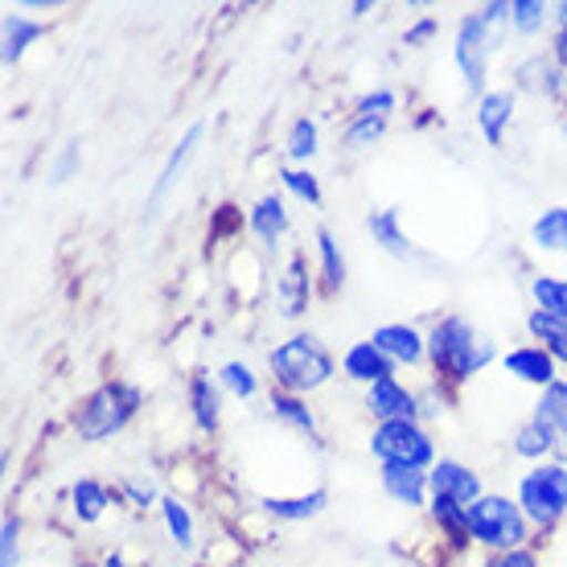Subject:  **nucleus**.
I'll use <instances>...</instances> for the list:
<instances>
[{"instance_id":"20e7f679","label":"nucleus","mask_w":567,"mask_h":567,"mask_svg":"<svg viewBox=\"0 0 567 567\" xmlns=\"http://www.w3.org/2000/svg\"><path fill=\"white\" fill-rule=\"evenodd\" d=\"M535 526L526 523L523 506L506 494H482L468 506V535L489 555L523 551Z\"/></svg>"},{"instance_id":"ddd939ff","label":"nucleus","mask_w":567,"mask_h":567,"mask_svg":"<svg viewBox=\"0 0 567 567\" xmlns=\"http://www.w3.org/2000/svg\"><path fill=\"white\" fill-rule=\"evenodd\" d=\"M379 485L383 494L395 502V506H408V511H420L432 502V485H427L424 468H403V465H383L379 468Z\"/></svg>"},{"instance_id":"9d476101","label":"nucleus","mask_w":567,"mask_h":567,"mask_svg":"<svg viewBox=\"0 0 567 567\" xmlns=\"http://www.w3.org/2000/svg\"><path fill=\"white\" fill-rule=\"evenodd\" d=\"M502 370L511 374V379H518V383L535 386V391H547L551 383H559V362H555L543 346H514V350H506L502 354Z\"/></svg>"},{"instance_id":"f257e3e1","label":"nucleus","mask_w":567,"mask_h":567,"mask_svg":"<svg viewBox=\"0 0 567 567\" xmlns=\"http://www.w3.org/2000/svg\"><path fill=\"white\" fill-rule=\"evenodd\" d=\"M497 358V346L465 317H440L427 329V362L440 383H468Z\"/></svg>"},{"instance_id":"a878e982","label":"nucleus","mask_w":567,"mask_h":567,"mask_svg":"<svg viewBox=\"0 0 567 567\" xmlns=\"http://www.w3.org/2000/svg\"><path fill=\"white\" fill-rule=\"evenodd\" d=\"M427 514H432V523H436L440 539H449L453 547H468V543H473V535H468V511H465V506L444 502V497H432V502H427Z\"/></svg>"},{"instance_id":"37998d69","label":"nucleus","mask_w":567,"mask_h":567,"mask_svg":"<svg viewBox=\"0 0 567 567\" xmlns=\"http://www.w3.org/2000/svg\"><path fill=\"white\" fill-rule=\"evenodd\" d=\"M555 25L567 29V0H564V4H555Z\"/></svg>"},{"instance_id":"c85d7f7f","label":"nucleus","mask_w":567,"mask_h":567,"mask_svg":"<svg viewBox=\"0 0 567 567\" xmlns=\"http://www.w3.org/2000/svg\"><path fill=\"white\" fill-rule=\"evenodd\" d=\"M367 230L374 235V243L383 247L386 256H399V259L412 256V243H408V235L399 227V210H374L367 218Z\"/></svg>"},{"instance_id":"c9c22d12","label":"nucleus","mask_w":567,"mask_h":567,"mask_svg":"<svg viewBox=\"0 0 567 567\" xmlns=\"http://www.w3.org/2000/svg\"><path fill=\"white\" fill-rule=\"evenodd\" d=\"M280 185L292 194L297 202H305V206H321L326 202V194H321V182H317V173L312 169H300V165H288V169H280Z\"/></svg>"},{"instance_id":"a211bd4d","label":"nucleus","mask_w":567,"mask_h":567,"mask_svg":"<svg viewBox=\"0 0 567 567\" xmlns=\"http://www.w3.org/2000/svg\"><path fill=\"white\" fill-rule=\"evenodd\" d=\"M511 120H514V91H485L482 100H477V128H482V136L494 148L506 141Z\"/></svg>"},{"instance_id":"c756f323","label":"nucleus","mask_w":567,"mask_h":567,"mask_svg":"<svg viewBox=\"0 0 567 567\" xmlns=\"http://www.w3.org/2000/svg\"><path fill=\"white\" fill-rule=\"evenodd\" d=\"M198 141H202V124H194V128L185 132L182 141H177V148L169 153V161H165V169H161V177H156V185H153V206L165 194H169L173 185H177V177H182V169H185V161L194 156V148H198Z\"/></svg>"},{"instance_id":"f3484780","label":"nucleus","mask_w":567,"mask_h":567,"mask_svg":"<svg viewBox=\"0 0 567 567\" xmlns=\"http://www.w3.org/2000/svg\"><path fill=\"white\" fill-rule=\"evenodd\" d=\"M247 230H251L268 251H276L280 239L288 235V202H284L280 194H264V198L251 206V214H247Z\"/></svg>"},{"instance_id":"412c9836","label":"nucleus","mask_w":567,"mask_h":567,"mask_svg":"<svg viewBox=\"0 0 567 567\" xmlns=\"http://www.w3.org/2000/svg\"><path fill=\"white\" fill-rule=\"evenodd\" d=\"M317 276H321V292L338 297L341 284H346V256H341V243L333 239V230H317Z\"/></svg>"},{"instance_id":"1a4fd4ad","label":"nucleus","mask_w":567,"mask_h":567,"mask_svg":"<svg viewBox=\"0 0 567 567\" xmlns=\"http://www.w3.org/2000/svg\"><path fill=\"white\" fill-rule=\"evenodd\" d=\"M427 485H432V497H444V502H456V506H473L482 489V473H473L465 461H453V456H440L436 465L427 468Z\"/></svg>"},{"instance_id":"b1692460","label":"nucleus","mask_w":567,"mask_h":567,"mask_svg":"<svg viewBox=\"0 0 567 567\" xmlns=\"http://www.w3.org/2000/svg\"><path fill=\"white\" fill-rule=\"evenodd\" d=\"M518 83L530 86V91H547V95H555V91H564L567 86V71L555 62V54H530L518 66Z\"/></svg>"},{"instance_id":"393cba45","label":"nucleus","mask_w":567,"mask_h":567,"mask_svg":"<svg viewBox=\"0 0 567 567\" xmlns=\"http://www.w3.org/2000/svg\"><path fill=\"white\" fill-rule=\"evenodd\" d=\"M45 33V25H38V21H29V17H21V13H4V50H0V58H4V66H17L21 58H25V50L38 38Z\"/></svg>"},{"instance_id":"f03ea898","label":"nucleus","mask_w":567,"mask_h":567,"mask_svg":"<svg viewBox=\"0 0 567 567\" xmlns=\"http://www.w3.org/2000/svg\"><path fill=\"white\" fill-rule=\"evenodd\" d=\"M271 379H276V391H288V395H312L338 374V362L329 354L321 338L312 333H292L288 341H280L268 354Z\"/></svg>"},{"instance_id":"423d86ee","label":"nucleus","mask_w":567,"mask_h":567,"mask_svg":"<svg viewBox=\"0 0 567 567\" xmlns=\"http://www.w3.org/2000/svg\"><path fill=\"white\" fill-rule=\"evenodd\" d=\"M370 456L379 465L432 468L436 465V440L424 424H374L370 432Z\"/></svg>"},{"instance_id":"79ce46f5","label":"nucleus","mask_w":567,"mask_h":567,"mask_svg":"<svg viewBox=\"0 0 567 567\" xmlns=\"http://www.w3.org/2000/svg\"><path fill=\"white\" fill-rule=\"evenodd\" d=\"M432 33H436V21H432V17H424V21H415V25L408 29V38H403V42H408V45H420V42H427Z\"/></svg>"},{"instance_id":"6ab92c4d","label":"nucleus","mask_w":567,"mask_h":567,"mask_svg":"<svg viewBox=\"0 0 567 567\" xmlns=\"http://www.w3.org/2000/svg\"><path fill=\"white\" fill-rule=\"evenodd\" d=\"M268 408L284 427H292V432H300V436H309V440H321V427H317V415H312L309 399L288 395V391H271Z\"/></svg>"},{"instance_id":"72a5a7b5","label":"nucleus","mask_w":567,"mask_h":567,"mask_svg":"<svg viewBox=\"0 0 567 567\" xmlns=\"http://www.w3.org/2000/svg\"><path fill=\"white\" fill-rule=\"evenodd\" d=\"M551 21V4H543V0H511V29L514 33H523V38H535L543 33Z\"/></svg>"},{"instance_id":"c03bdc74","label":"nucleus","mask_w":567,"mask_h":567,"mask_svg":"<svg viewBox=\"0 0 567 567\" xmlns=\"http://www.w3.org/2000/svg\"><path fill=\"white\" fill-rule=\"evenodd\" d=\"M103 567H128V564H124V555L120 551H112V555H103Z\"/></svg>"},{"instance_id":"4468645a","label":"nucleus","mask_w":567,"mask_h":567,"mask_svg":"<svg viewBox=\"0 0 567 567\" xmlns=\"http://www.w3.org/2000/svg\"><path fill=\"white\" fill-rule=\"evenodd\" d=\"M309 300H312L309 259L297 251V256H288V264L276 276V305H280L284 317H300V312L309 309Z\"/></svg>"},{"instance_id":"2eb2a0df","label":"nucleus","mask_w":567,"mask_h":567,"mask_svg":"<svg viewBox=\"0 0 567 567\" xmlns=\"http://www.w3.org/2000/svg\"><path fill=\"white\" fill-rule=\"evenodd\" d=\"M185 403H189V415H194L198 432L214 436L218 424H223V383L210 379V374H194L189 391H185Z\"/></svg>"},{"instance_id":"5701e85b","label":"nucleus","mask_w":567,"mask_h":567,"mask_svg":"<svg viewBox=\"0 0 567 567\" xmlns=\"http://www.w3.org/2000/svg\"><path fill=\"white\" fill-rule=\"evenodd\" d=\"M526 333H530L535 346H543L559 367H567V321H559V317H551V312H543V309H530Z\"/></svg>"},{"instance_id":"39448f33","label":"nucleus","mask_w":567,"mask_h":567,"mask_svg":"<svg viewBox=\"0 0 567 567\" xmlns=\"http://www.w3.org/2000/svg\"><path fill=\"white\" fill-rule=\"evenodd\" d=\"M514 502L523 506L526 523L535 530H551L567 514V465L564 461H539L518 477Z\"/></svg>"},{"instance_id":"7ed1b4c3","label":"nucleus","mask_w":567,"mask_h":567,"mask_svg":"<svg viewBox=\"0 0 567 567\" xmlns=\"http://www.w3.org/2000/svg\"><path fill=\"white\" fill-rule=\"evenodd\" d=\"M141 403H144L141 386L124 383V379H112V383L95 386V391L74 408L71 427L79 432V440H86V444H103V440L120 436V432L136 420Z\"/></svg>"},{"instance_id":"f704fd0d","label":"nucleus","mask_w":567,"mask_h":567,"mask_svg":"<svg viewBox=\"0 0 567 567\" xmlns=\"http://www.w3.org/2000/svg\"><path fill=\"white\" fill-rule=\"evenodd\" d=\"M214 379H218V383H223V391H230L235 399H256L259 395V374L247 367V362H239V358L223 362Z\"/></svg>"},{"instance_id":"2f4dec72","label":"nucleus","mask_w":567,"mask_h":567,"mask_svg":"<svg viewBox=\"0 0 567 567\" xmlns=\"http://www.w3.org/2000/svg\"><path fill=\"white\" fill-rule=\"evenodd\" d=\"M514 453L523 456V461H530V465H539V461H551L555 456V440L551 432L530 415L526 424H518V432H514Z\"/></svg>"},{"instance_id":"e433bc0d","label":"nucleus","mask_w":567,"mask_h":567,"mask_svg":"<svg viewBox=\"0 0 567 567\" xmlns=\"http://www.w3.org/2000/svg\"><path fill=\"white\" fill-rule=\"evenodd\" d=\"M386 132V120H370V115H350V124H346V132H341V144L346 148H370V144L379 141Z\"/></svg>"},{"instance_id":"aec40b11","label":"nucleus","mask_w":567,"mask_h":567,"mask_svg":"<svg viewBox=\"0 0 567 567\" xmlns=\"http://www.w3.org/2000/svg\"><path fill=\"white\" fill-rule=\"evenodd\" d=\"M326 502H329L326 489H312V494H297V497H264L259 506L276 523H309V518H317V514L326 511Z\"/></svg>"},{"instance_id":"f8f14e48","label":"nucleus","mask_w":567,"mask_h":567,"mask_svg":"<svg viewBox=\"0 0 567 567\" xmlns=\"http://www.w3.org/2000/svg\"><path fill=\"white\" fill-rule=\"evenodd\" d=\"M395 362L374 346V341H354L346 354H341V374L350 379V383L358 386H374V383H383V379H395Z\"/></svg>"},{"instance_id":"9b49d317","label":"nucleus","mask_w":567,"mask_h":567,"mask_svg":"<svg viewBox=\"0 0 567 567\" xmlns=\"http://www.w3.org/2000/svg\"><path fill=\"white\" fill-rule=\"evenodd\" d=\"M370 341H374L395 367H424L427 362V333H420V329L408 326V321L379 326L370 333Z\"/></svg>"},{"instance_id":"bb28decb","label":"nucleus","mask_w":567,"mask_h":567,"mask_svg":"<svg viewBox=\"0 0 567 567\" xmlns=\"http://www.w3.org/2000/svg\"><path fill=\"white\" fill-rule=\"evenodd\" d=\"M156 506H161V523H165V530H169L173 547H177V551H194L198 530H194V514H189V506L173 494H165Z\"/></svg>"},{"instance_id":"473e14b6","label":"nucleus","mask_w":567,"mask_h":567,"mask_svg":"<svg viewBox=\"0 0 567 567\" xmlns=\"http://www.w3.org/2000/svg\"><path fill=\"white\" fill-rule=\"evenodd\" d=\"M530 297H535V309L567 321V280H559V276H535L530 280Z\"/></svg>"},{"instance_id":"6e6552de","label":"nucleus","mask_w":567,"mask_h":567,"mask_svg":"<svg viewBox=\"0 0 567 567\" xmlns=\"http://www.w3.org/2000/svg\"><path fill=\"white\" fill-rule=\"evenodd\" d=\"M367 412L374 415V424H420L424 403H420V391L403 386L399 379H383L367 386Z\"/></svg>"},{"instance_id":"a19ab883","label":"nucleus","mask_w":567,"mask_h":567,"mask_svg":"<svg viewBox=\"0 0 567 567\" xmlns=\"http://www.w3.org/2000/svg\"><path fill=\"white\" fill-rule=\"evenodd\" d=\"M124 497L136 502V506H148L153 502V482H141V477H124Z\"/></svg>"},{"instance_id":"cd10ccee","label":"nucleus","mask_w":567,"mask_h":567,"mask_svg":"<svg viewBox=\"0 0 567 567\" xmlns=\"http://www.w3.org/2000/svg\"><path fill=\"white\" fill-rule=\"evenodd\" d=\"M530 243L539 251H551V256H564L567 251V206H551L543 210L535 223H530Z\"/></svg>"},{"instance_id":"58836bf2","label":"nucleus","mask_w":567,"mask_h":567,"mask_svg":"<svg viewBox=\"0 0 567 567\" xmlns=\"http://www.w3.org/2000/svg\"><path fill=\"white\" fill-rule=\"evenodd\" d=\"M17 564H21V518L4 514V523H0V567Z\"/></svg>"},{"instance_id":"4be33fe9","label":"nucleus","mask_w":567,"mask_h":567,"mask_svg":"<svg viewBox=\"0 0 567 567\" xmlns=\"http://www.w3.org/2000/svg\"><path fill=\"white\" fill-rule=\"evenodd\" d=\"M107 506H112V489L103 482H95V477H79V482L71 485V514L79 518V523H100L103 514H107Z\"/></svg>"},{"instance_id":"7c9ffc66","label":"nucleus","mask_w":567,"mask_h":567,"mask_svg":"<svg viewBox=\"0 0 567 567\" xmlns=\"http://www.w3.org/2000/svg\"><path fill=\"white\" fill-rule=\"evenodd\" d=\"M317 148H321L317 120H309V115L292 120V128H288V136H284V156H288L292 165H300V169H305L312 156H317Z\"/></svg>"},{"instance_id":"4c0bfd02","label":"nucleus","mask_w":567,"mask_h":567,"mask_svg":"<svg viewBox=\"0 0 567 567\" xmlns=\"http://www.w3.org/2000/svg\"><path fill=\"white\" fill-rule=\"evenodd\" d=\"M399 107V95L391 86H379V91H367L362 100L354 103V115H370V120H386V115Z\"/></svg>"},{"instance_id":"ea45409f","label":"nucleus","mask_w":567,"mask_h":567,"mask_svg":"<svg viewBox=\"0 0 567 567\" xmlns=\"http://www.w3.org/2000/svg\"><path fill=\"white\" fill-rule=\"evenodd\" d=\"M482 567H543L539 555L530 551V547H523V551H506V555H489Z\"/></svg>"},{"instance_id":"dca6fc26","label":"nucleus","mask_w":567,"mask_h":567,"mask_svg":"<svg viewBox=\"0 0 567 567\" xmlns=\"http://www.w3.org/2000/svg\"><path fill=\"white\" fill-rule=\"evenodd\" d=\"M535 420H539L555 440V461L567 465V379L551 383L547 391H539V403H535Z\"/></svg>"},{"instance_id":"0eeeda50","label":"nucleus","mask_w":567,"mask_h":567,"mask_svg":"<svg viewBox=\"0 0 567 567\" xmlns=\"http://www.w3.org/2000/svg\"><path fill=\"white\" fill-rule=\"evenodd\" d=\"M494 38L497 29H489L477 13H468L456 29V45H453V58L461 74H465L468 91H477L485 95V66H489V54H494Z\"/></svg>"}]
</instances>
